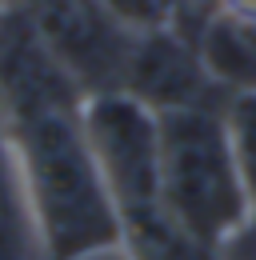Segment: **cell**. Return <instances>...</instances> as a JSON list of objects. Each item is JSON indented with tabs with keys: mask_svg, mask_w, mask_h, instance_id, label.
Segmentation results:
<instances>
[{
	"mask_svg": "<svg viewBox=\"0 0 256 260\" xmlns=\"http://www.w3.org/2000/svg\"><path fill=\"white\" fill-rule=\"evenodd\" d=\"M124 248H128L132 260H164V256H156V252H148V248H132V244H124Z\"/></svg>",
	"mask_w": 256,
	"mask_h": 260,
	"instance_id": "9c48e42d",
	"label": "cell"
},
{
	"mask_svg": "<svg viewBox=\"0 0 256 260\" xmlns=\"http://www.w3.org/2000/svg\"><path fill=\"white\" fill-rule=\"evenodd\" d=\"M216 16L240 20V24H256V0H208Z\"/></svg>",
	"mask_w": 256,
	"mask_h": 260,
	"instance_id": "ba28073f",
	"label": "cell"
},
{
	"mask_svg": "<svg viewBox=\"0 0 256 260\" xmlns=\"http://www.w3.org/2000/svg\"><path fill=\"white\" fill-rule=\"evenodd\" d=\"M32 224L20 196V176L8 148V136L0 132V260H32Z\"/></svg>",
	"mask_w": 256,
	"mask_h": 260,
	"instance_id": "8992f818",
	"label": "cell"
},
{
	"mask_svg": "<svg viewBox=\"0 0 256 260\" xmlns=\"http://www.w3.org/2000/svg\"><path fill=\"white\" fill-rule=\"evenodd\" d=\"M160 208L216 256L252 224L256 208L232 160L224 112L212 104L160 112Z\"/></svg>",
	"mask_w": 256,
	"mask_h": 260,
	"instance_id": "7a4b0ae2",
	"label": "cell"
},
{
	"mask_svg": "<svg viewBox=\"0 0 256 260\" xmlns=\"http://www.w3.org/2000/svg\"><path fill=\"white\" fill-rule=\"evenodd\" d=\"M120 88L156 112H172V108L208 104L204 96L212 80L200 64L196 36H184L180 28H148V32H132L128 40Z\"/></svg>",
	"mask_w": 256,
	"mask_h": 260,
	"instance_id": "277c9868",
	"label": "cell"
},
{
	"mask_svg": "<svg viewBox=\"0 0 256 260\" xmlns=\"http://www.w3.org/2000/svg\"><path fill=\"white\" fill-rule=\"evenodd\" d=\"M196 52L212 84H228L232 96L256 92V24L212 12L196 32Z\"/></svg>",
	"mask_w": 256,
	"mask_h": 260,
	"instance_id": "5b68a950",
	"label": "cell"
},
{
	"mask_svg": "<svg viewBox=\"0 0 256 260\" xmlns=\"http://www.w3.org/2000/svg\"><path fill=\"white\" fill-rule=\"evenodd\" d=\"M0 132H4V96H0Z\"/></svg>",
	"mask_w": 256,
	"mask_h": 260,
	"instance_id": "30bf717a",
	"label": "cell"
},
{
	"mask_svg": "<svg viewBox=\"0 0 256 260\" xmlns=\"http://www.w3.org/2000/svg\"><path fill=\"white\" fill-rule=\"evenodd\" d=\"M80 100H28L4 112L20 196L44 260H88L124 248V220L84 140Z\"/></svg>",
	"mask_w": 256,
	"mask_h": 260,
	"instance_id": "6da1fadb",
	"label": "cell"
},
{
	"mask_svg": "<svg viewBox=\"0 0 256 260\" xmlns=\"http://www.w3.org/2000/svg\"><path fill=\"white\" fill-rule=\"evenodd\" d=\"M236 260H256V252H248V256H236Z\"/></svg>",
	"mask_w": 256,
	"mask_h": 260,
	"instance_id": "8fae6325",
	"label": "cell"
},
{
	"mask_svg": "<svg viewBox=\"0 0 256 260\" xmlns=\"http://www.w3.org/2000/svg\"><path fill=\"white\" fill-rule=\"evenodd\" d=\"M224 128L232 144V160L244 180V192L256 208V92H236L224 108Z\"/></svg>",
	"mask_w": 256,
	"mask_h": 260,
	"instance_id": "52a82bcc",
	"label": "cell"
},
{
	"mask_svg": "<svg viewBox=\"0 0 256 260\" xmlns=\"http://www.w3.org/2000/svg\"><path fill=\"white\" fill-rule=\"evenodd\" d=\"M84 140L116 200L124 236L164 220L160 208V112L124 88H100L76 104Z\"/></svg>",
	"mask_w": 256,
	"mask_h": 260,
	"instance_id": "3957f363",
	"label": "cell"
}]
</instances>
